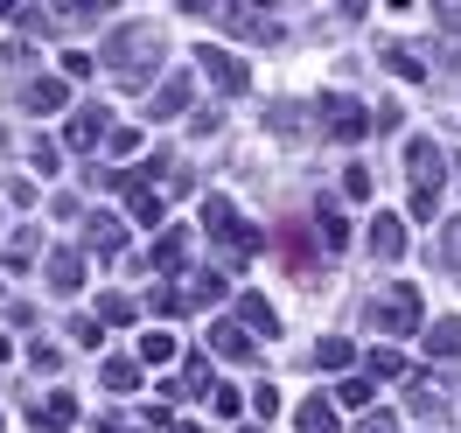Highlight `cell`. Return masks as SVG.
<instances>
[{"label": "cell", "instance_id": "obj_1", "mask_svg": "<svg viewBox=\"0 0 461 433\" xmlns=\"http://www.w3.org/2000/svg\"><path fill=\"white\" fill-rule=\"evenodd\" d=\"M405 182H412V217L427 224L440 210V182H447V161H440L433 140H405Z\"/></svg>", "mask_w": 461, "mask_h": 433}, {"label": "cell", "instance_id": "obj_4", "mask_svg": "<svg viewBox=\"0 0 461 433\" xmlns=\"http://www.w3.org/2000/svg\"><path fill=\"white\" fill-rule=\"evenodd\" d=\"M371 321L384 329V336H420V321H427V308H420V287H412V280H392V287L377 293Z\"/></svg>", "mask_w": 461, "mask_h": 433}, {"label": "cell", "instance_id": "obj_12", "mask_svg": "<svg viewBox=\"0 0 461 433\" xmlns=\"http://www.w3.org/2000/svg\"><path fill=\"white\" fill-rule=\"evenodd\" d=\"M182 105H189V70H168V77H161V91H154V105H147V113H154V119H175V113H182Z\"/></svg>", "mask_w": 461, "mask_h": 433}, {"label": "cell", "instance_id": "obj_2", "mask_svg": "<svg viewBox=\"0 0 461 433\" xmlns=\"http://www.w3.org/2000/svg\"><path fill=\"white\" fill-rule=\"evenodd\" d=\"M154 50H161V35H154V29H113L105 63L119 70V85H126V91H140L147 77H154Z\"/></svg>", "mask_w": 461, "mask_h": 433}, {"label": "cell", "instance_id": "obj_35", "mask_svg": "<svg viewBox=\"0 0 461 433\" xmlns=\"http://www.w3.org/2000/svg\"><path fill=\"white\" fill-rule=\"evenodd\" d=\"M98 321H133V301H126V293H105V301H98Z\"/></svg>", "mask_w": 461, "mask_h": 433}, {"label": "cell", "instance_id": "obj_22", "mask_svg": "<svg viewBox=\"0 0 461 433\" xmlns=\"http://www.w3.org/2000/svg\"><path fill=\"white\" fill-rule=\"evenodd\" d=\"M105 384H113V392H140V384H147L140 356H113V364H105Z\"/></svg>", "mask_w": 461, "mask_h": 433}, {"label": "cell", "instance_id": "obj_7", "mask_svg": "<svg viewBox=\"0 0 461 433\" xmlns=\"http://www.w3.org/2000/svg\"><path fill=\"white\" fill-rule=\"evenodd\" d=\"M63 140L77 147V154H85V147H98V140H113V113H105V105H85V113H70Z\"/></svg>", "mask_w": 461, "mask_h": 433}, {"label": "cell", "instance_id": "obj_16", "mask_svg": "<svg viewBox=\"0 0 461 433\" xmlns=\"http://www.w3.org/2000/svg\"><path fill=\"white\" fill-rule=\"evenodd\" d=\"M427 356H440V364H455V356H461V315H447V321H433V329H427Z\"/></svg>", "mask_w": 461, "mask_h": 433}, {"label": "cell", "instance_id": "obj_21", "mask_svg": "<svg viewBox=\"0 0 461 433\" xmlns=\"http://www.w3.org/2000/svg\"><path fill=\"white\" fill-rule=\"evenodd\" d=\"M384 70H392V77H412V85H420V77H427V63L412 57V50H405V42H384Z\"/></svg>", "mask_w": 461, "mask_h": 433}, {"label": "cell", "instance_id": "obj_31", "mask_svg": "<svg viewBox=\"0 0 461 433\" xmlns=\"http://www.w3.org/2000/svg\"><path fill=\"white\" fill-rule=\"evenodd\" d=\"M210 405H217V419H238V384H210Z\"/></svg>", "mask_w": 461, "mask_h": 433}, {"label": "cell", "instance_id": "obj_13", "mask_svg": "<svg viewBox=\"0 0 461 433\" xmlns=\"http://www.w3.org/2000/svg\"><path fill=\"white\" fill-rule=\"evenodd\" d=\"M77 280H85V252L57 245V252H50V287H57V293H77Z\"/></svg>", "mask_w": 461, "mask_h": 433}, {"label": "cell", "instance_id": "obj_33", "mask_svg": "<svg viewBox=\"0 0 461 433\" xmlns=\"http://www.w3.org/2000/svg\"><path fill=\"white\" fill-rule=\"evenodd\" d=\"M175 356V336H140V364H168Z\"/></svg>", "mask_w": 461, "mask_h": 433}, {"label": "cell", "instance_id": "obj_14", "mask_svg": "<svg viewBox=\"0 0 461 433\" xmlns=\"http://www.w3.org/2000/svg\"><path fill=\"white\" fill-rule=\"evenodd\" d=\"M238 321H245L252 336H280V315H273L266 293H245V301H238Z\"/></svg>", "mask_w": 461, "mask_h": 433}, {"label": "cell", "instance_id": "obj_5", "mask_svg": "<svg viewBox=\"0 0 461 433\" xmlns=\"http://www.w3.org/2000/svg\"><path fill=\"white\" fill-rule=\"evenodd\" d=\"M321 113H329V133H336V140H364L377 126V113H364L357 98H321Z\"/></svg>", "mask_w": 461, "mask_h": 433}, {"label": "cell", "instance_id": "obj_8", "mask_svg": "<svg viewBox=\"0 0 461 433\" xmlns=\"http://www.w3.org/2000/svg\"><path fill=\"white\" fill-rule=\"evenodd\" d=\"M147 266H154V273H182V266H189V231H182V224L161 231V238H154V252H147Z\"/></svg>", "mask_w": 461, "mask_h": 433}, {"label": "cell", "instance_id": "obj_9", "mask_svg": "<svg viewBox=\"0 0 461 433\" xmlns=\"http://www.w3.org/2000/svg\"><path fill=\"white\" fill-rule=\"evenodd\" d=\"M371 252H377L384 266L405 259V217H392V210H384V217H371Z\"/></svg>", "mask_w": 461, "mask_h": 433}, {"label": "cell", "instance_id": "obj_11", "mask_svg": "<svg viewBox=\"0 0 461 433\" xmlns=\"http://www.w3.org/2000/svg\"><path fill=\"white\" fill-rule=\"evenodd\" d=\"M85 238H91V252H105V259H113L119 245H126V224H119L113 210H91V217H85Z\"/></svg>", "mask_w": 461, "mask_h": 433}, {"label": "cell", "instance_id": "obj_17", "mask_svg": "<svg viewBox=\"0 0 461 433\" xmlns=\"http://www.w3.org/2000/svg\"><path fill=\"white\" fill-rule=\"evenodd\" d=\"M70 419H77V399H70V392H50L42 412H35V427H42V433H63Z\"/></svg>", "mask_w": 461, "mask_h": 433}, {"label": "cell", "instance_id": "obj_41", "mask_svg": "<svg viewBox=\"0 0 461 433\" xmlns=\"http://www.w3.org/2000/svg\"><path fill=\"white\" fill-rule=\"evenodd\" d=\"M168 433H203V427H196V419H168Z\"/></svg>", "mask_w": 461, "mask_h": 433}, {"label": "cell", "instance_id": "obj_20", "mask_svg": "<svg viewBox=\"0 0 461 433\" xmlns=\"http://www.w3.org/2000/svg\"><path fill=\"white\" fill-rule=\"evenodd\" d=\"M315 224H321V245H329V252H343V245H349V224H343V210H336V203H321Z\"/></svg>", "mask_w": 461, "mask_h": 433}, {"label": "cell", "instance_id": "obj_23", "mask_svg": "<svg viewBox=\"0 0 461 433\" xmlns=\"http://www.w3.org/2000/svg\"><path fill=\"white\" fill-rule=\"evenodd\" d=\"M63 98H70V85H63V77H35V85H29V105H35V113H57Z\"/></svg>", "mask_w": 461, "mask_h": 433}, {"label": "cell", "instance_id": "obj_40", "mask_svg": "<svg viewBox=\"0 0 461 433\" xmlns=\"http://www.w3.org/2000/svg\"><path fill=\"white\" fill-rule=\"evenodd\" d=\"M440 259H447V266H461V224L447 231V245H440Z\"/></svg>", "mask_w": 461, "mask_h": 433}, {"label": "cell", "instance_id": "obj_6", "mask_svg": "<svg viewBox=\"0 0 461 433\" xmlns=\"http://www.w3.org/2000/svg\"><path fill=\"white\" fill-rule=\"evenodd\" d=\"M196 63H203V77H210L217 91H245V63L230 57L224 42H203V50H196Z\"/></svg>", "mask_w": 461, "mask_h": 433}, {"label": "cell", "instance_id": "obj_39", "mask_svg": "<svg viewBox=\"0 0 461 433\" xmlns=\"http://www.w3.org/2000/svg\"><path fill=\"white\" fill-rule=\"evenodd\" d=\"M440 29L461 35V0H440Z\"/></svg>", "mask_w": 461, "mask_h": 433}, {"label": "cell", "instance_id": "obj_3", "mask_svg": "<svg viewBox=\"0 0 461 433\" xmlns=\"http://www.w3.org/2000/svg\"><path fill=\"white\" fill-rule=\"evenodd\" d=\"M203 231L224 245V259H252V252H259V231L230 210V196H203Z\"/></svg>", "mask_w": 461, "mask_h": 433}, {"label": "cell", "instance_id": "obj_18", "mask_svg": "<svg viewBox=\"0 0 461 433\" xmlns=\"http://www.w3.org/2000/svg\"><path fill=\"white\" fill-rule=\"evenodd\" d=\"M224 287H230L224 273H217V266H203L196 280H189V308H217V301H224Z\"/></svg>", "mask_w": 461, "mask_h": 433}, {"label": "cell", "instance_id": "obj_28", "mask_svg": "<svg viewBox=\"0 0 461 433\" xmlns=\"http://www.w3.org/2000/svg\"><path fill=\"white\" fill-rule=\"evenodd\" d=\"M336 405H349V412H357V405H371V377H364V371L343 377V384H336Z\"/></svg>", "mask_w": 461, "mask_h": 433}, {"label": "cell", "instance_id": "obj_36", "mask_svg": "<svg viewBox=\"0 0 461 433\" xmlns=\"http://www.w3.org/2000/svg\"><path fill=\"white\" fill-rule=\"evenodd\" d=\"M252 412H259V419H273V412H280V384H259V392H252Z\"/></svg>", "mask_w": 461, "mask_h": 433}, {"label": "cell", "instance_id": "obj_44", "mask_svg": "<svg viewBox=\"0 0 461 433\" xmlns=\"http://www.w3.org/2000/svg\"><path fill=\"white\" fill-rule=\"evenodd\" d=\"M245 433H259V427H245Z\"/></svg>", "mask_w": 461, "mask_h": 433}, {"label": "cell", "instance_id": "obj_37", "mask_svg": "<svg viewBox=\"0 0 461 433\" xmlns=\"http://www.w3.org/2000/svg\"><path fill=\"white\" fill-rule=\"evenodd\" d=\"M29 364H35V371H57L63 349H57V343H35V349H29Z\"/></svg>", "mask_w": 461, "mask_h": 433}, {"label": "cell", "instance_id": "obj_25", "mask_svg": "<svg viewBox=\"0 0 461 433\" xmlns=\"http://www.w3.org/2000/svg\"><path fill=\"white\" fill-rule=\"evenodd\" d=\"M364 377H405V349H371V356H364Z\"/></svg>", "mask_w": 461, "mask_h": 433}, {"label": "cell", "instance_id": "obj_29", "mask_svg": "<svg viewBox=\"0 0 461 433\" xmlns=\"http://www.w3.org/2000/svg\"><path fill=\"white\" fill-rule=\"evenodd\" d=\"M147 308H154V315H182V308H189V293H182V287H154Z\"/></svg>", "mask_w": 461, "mask_h": 433}, {"label": "cell", "instance_id": "obj_15", "mask_svg": "<svg viewBox=\"0 0 461 433\" xmlns=\"http://www.w3.org/2000/svg\"><path fill=\"white\" fill-rule=\"evenodd\" d=\"M210 349H217V356H245V349H252V336H245V321H238V315L210 321Z\"/></svg>", "mask_w": 461, "mask_h": 433}, {"label": "cell", "instance_id": "obj_26", "mask_svg": "<svg viewBox=\"0 0 461 433\" xmlns=\"http://www.w3.org/2000/svg\"><path fill=\"white\" fill-rule=\"evenodd\" d=\"M405 399L420 405V412H440V384L433 377H405Z\"/></svg>", "mask_w": 461, "mask_h": 433}, {"label": "cell", "instance_id": "obj_42", "mask_svg": "<svg viewBox=\"0 0 461 433\" xmlns=\"http://www.w3.org/2000/svg\"><path fill=\"white\" fill-rule=\"evenodd\" d=\"M371 433H392V427H384V419H371Z\"/></svg>", "mask_w": 461, "mask_h": 433}, {"label": "cell", "instance_id": "obj_10", "mask_svg": "<svg viewBox=\"0 0 461 433\" xmlns=\"http://www.w3.org/2000/svg\"><path fill=\"white\" fill-rule=\"evenodd\" d=\"M126 182V210H133V224H161V189L140 182V175H119Z\"/></svg>", "mask_w": 461, "mask_h": 433}, {"label": "cell", "instance_id": "obj_38", "mask_svg": "<svg viewBox=\"0 0 461 433\" xmlns=\"http://www.w3.org/2000/svg\"><path fill=\"white\" fill-rule=\"evenodd\" d=\"M70 336H77V343L91 349V343H98V336H105V329H98V321H91V315H77V321H70Z\"/></svg>", "mask_w": 461, "mask_h": 433}, {"label": "cell", "instance_id": "obj_30", "mask_svg": "<svg viewBox=\"0 0 461 433\" xmlns=\"http://www.w3.org/2000/svg\"><path fill=\"white\" fill-rule=\"evenodd\" d=\"M203 377H210V356H203V349H189V356H182V392H196Z\"/></svg>", "mask_w": 461, "mask_h": 433}, {"label": "cell", "instance_id": "obj_32", "mask_svg": "<svg viewBox=\"0 0 461 433\" xmlns=\"http://www.w3.org/2000/svg\"><path fill=\"white\" fill-rule=\"evenodd\" d=\"M105 147H113V154H119V161H126V154H140V126H113V140H105Z\"/></svg>", "mask_w": 461, "mask_h": 433}, {"label": "cell", "instance_id": "obj_19", "mask_svg": "<svg viewBox=\"0 0 461 433\" xmlns=\"http://www.w3.org/2000/svg\"><path fill=\"white\" fill-rule=\"evenodd\" d=\"M294 427H301V433H336V405H329V399H301Z\"/></svg>", "mask_w": 461, "mask_h": 433}, {"label": "cell", "instance_id": "obj_43", "mask_svg": "<svg viewBox=\"0 0 461 433\" xmlns=\"http://www.w3.org/2000/svg\"><path fill=\"white\" fill-rule=\"evenodd\" d=\"M7 349H14V343H7V336H0V356H7Z\"/></svg>", "mask_w": 461, "mask_h": 433}, {"label": "cell", "instance_id": "obj_27", "mask_svg": "<svg viewBox=\"0 0 461 433\" xmlns=\"http://www.w3.org/2000/svg\"><path fill=\"white\" fill-rule=\"evenodd\" d=\"M29 259H42V238H35V231H14V238H7V266H29Z\"/></svg>", "mask_w": 461, "mask_h": 433}, {"label": "cell", "instance_id": "obj_34", "mask_svg": "<svg viewBox=\"0 0 461 433\" xmlns=\"http://www.w3.org/2000/svg\"><path fill=\"white\" fill-rule=\"evenodd\" d=\"M91 70H98V63H91L85 50H70V57H63V85H85Z\"/></svg>", "mask_w": 461, "mask_h": 433}, {"label": "cell", "instance_id": "obj_24", "mask_svg": "<svg viewBox=\"0 0 461 433\" xmlns=\"http://www.w3.org/2000/svg\"><path fill=\"white\" fill-rule=\"evenodd\" d=\"M349 356H357V343H349V336H321V343H315V364H321V371H343Z\"/></svg>", "mask_w": 461, "mask_h": 433}]
</instances>
